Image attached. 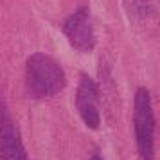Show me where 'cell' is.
Instances as JSON below:
<instances>
[{
  "label": "cell",
  "instance_id": "3",
  "mask_svg": "<svg viewBox=\"0 0 160 160\" xmlns=\"http://www.w3.org/2000/svg\"><path fill=\"white\" fill-rule=\"evenodd\" d=\"M63 32H65L68 43L72 45L76 51L81 52L92 51L95 45V34H94L92 18H90V9L88 8L76 9L63 23Z\"/></svg>",
  "mask_w": 160,
  "mask_h": 160
},
{
  "label": "cell",
  "instance_id": "1",
  "mask_svg": "<svg viewBox=\"0 0 160 160\" xmlns=\"http://www.w3.org/2000/svg\"><path fill=\"white\" fill-rule=\"evenodd\" d=\"M67 85L63 68L54 58L36 52L25 61V87L34 99H47L59 94Z\"/></svg>",
  "mask_w": 160,
  "mask_h": 160
},
{
  "label": "cell",
  "instance_id": "5",
  "mask_svg": "<svg viewBox=\"0 0 160 160\" xmlns=\"http://www.w3.org/2000/svg\"><path fill=\"white\" fill-rule=\"evenodd\" d=\"M76 106L83 122L90 130H97L101 126V110H99V90L97 85L88 76H81L78 92H76Z\"/></svg>",
  "mask_w": 160,
  "mask_h": 160
},
{
  "label": "cell",
  "instance_id": "4",
  "mask_svg": "<svg viewBox=\"0 0 160 160\" xmlns=\"http://www.w3.org/2000/svg\"><path fill=\"white\" fill-rule=\"evenodd\" d=\"M0 160H27L18 126L0 99Z\"/></svg>",
  "mask_w": 160,
  "mask_h": 160
},
{
  "label": "cell",
  "instance_id": "2",
  "mask_svg": "<svg viewBox=\"0 0 160 160\" xmlns=\"http://www.w3.org/2000/svg\"><path fill=\"white\" fill-rule=\"evenodd\" d=\"M133 128L140 160L155 158V115L151 97L146 88H138L133 101Z\"/></svg>",
  "mask_w": 160,
  "mask_h": 160
}]
</instances>
